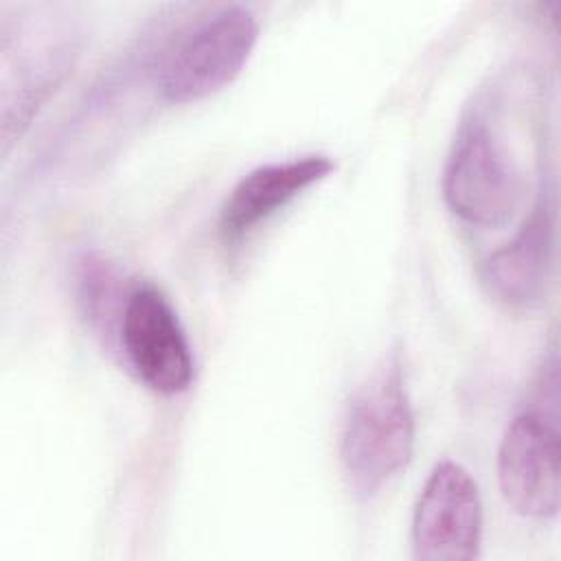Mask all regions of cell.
<instances>
[{"label": "cell", "mask_w": 561, "mask_h": 561, "mask_svg": "<svg viewBox=\"0 0 561 561\" xmlns=\"http://www.w3.org/2000/svg\"><path fill=\"white\" fill-rule=\"evenodd\" d=\"M414 451V412L397 364L362 383L346 403L340 430V462L355 495L373 497Z\"/></svg>", "instance_id": "6da1fadb"}, {"label": "cell", "mask_w": 561, "mask_h": 561, "mask_svg": "<svg viewBox=\"0 0 561 561\" xmlns=\"http://www.w3.org/2000/svg\"><path fill=\"white\" fill-rule=\"evenodd\" d=\"M440 188L447 208L478 228H502L519 210L522 173L484 116L471 114L460 125Z\"/></svg>", "instance_id": "7a4b0ae2"}, {"label": "cell", "mask_w": 561, "mask_h": 561, "mask_svg": "<svg viewBox=\"0 0 561 561\" xmlns=\"http://www.w3.org/2000/svg\"><path fill=\"white\" fill-rule=\"evenodd\" d=\"M259 37L254 13L228 4L182 33L158 70L160 96L169 103L206 99L228 85L245 66Z\"/></svg>", "instance_id": "3957f363"}, {"label": "cell", "mask_w": 561, "mask_h": 561, "mask_svg": "<svg viewBox=\"0 0 561 561\" xmlns=\"http://www.w3.org/2000/svg\"><path fill=\"white\" fill-rule=\"evenodd\" d=\"M118 337L136 377L158 394L188 390L195 362L186 331L169 298L149 283L136 285L123 305Z\"/></svg>", "instance_id": "277c9868"}, {"label": "cell", "mask_w": 561, "mask_h": 561, "mask_svg": "<svg viewBox=\"0 0 561 561\" xmlns=\"http://www.w3.org/2000/svg\"><path fill=\"white\" fill-rule=\"evenodd\" d=\"M482 502L471 473L440 460L425 478L412 513V550L423 561H469L480 552Z\"/></svg>", "instance_id": "5b68a950"}, {"label": "cell", "mask_w": 561, "mask_h": 561, "mask_svg": "<svg viewBox=\"0 0 561 561\" xmlns=\"http://www.w3.org/2000/svg\"><path fill=\"white\" fill-rule=\"evenodd\" d=\"M497 482L506 504L522 517H557L561 504L557 414L530 408L511 421L497 449Z\"/></svg>", "instance_id": "8992f818"}, {"label": "cell", "mask_w": 561, "mask_h": 561, "mask_svg": "<svg viewBox=\"0 0 561 561\" xmlns=\"http://www.w3.org/2000/svg\"><path fill=\"white\" fill-rule=\"evenodd\" d=\"M557 254L554 204L541 191L530 215L511 241L493 250L482 263V283L506 307H537L552 283Z\"/></svg>", "instance_id": "52a82bcc"}, {"label": "cell", "mask_w": 561, "mask_h": 561, "mask_svg": "<svg viewBox=\"0 0 561 561\" xmlns=\"http://www.w3.org/2000/svg\"><path fill=\"white\" fill-rule=\"evenodd\" d=\"M333 169L335 162L322 153L252 169L232 186L219 210V237L226 245L241 241L305 188L324 180Z\"/></svg>", "instance_id": "ba28073f"}, {"label": "cell", "mask_w": 561, "mask_h": 561, "mask_svg": "<svg viewBox=\"0 0 561 561\" xmlns=\"http://www.w3.org/2000/svg\"><path fill=\"white\" fill-rule=\"evenodd\" d=\"M75 294L77 305L90 324L110 329L118 296L112 265L96 254H83L75 265Z\"/></svg>", "instance_id": "9c48e42d"}]
</instances>
